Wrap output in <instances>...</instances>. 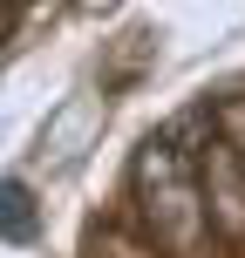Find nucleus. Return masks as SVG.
Here are the masks:
<instances>
[{"label":"nucleus","instance_id":"1","mask_svg":"<svg viewBox=\"0 0 245 258\" xmlns=\"http://www.w3.org/2000/svg\"><path fill=\"white\" fill-rule=\"evenodd\" d=\"M27 231H34V218H27V183L14 177V183H7V238L27 245Z\"/></svg>","mask_w":245,"mask_h":258}]
</instances>
